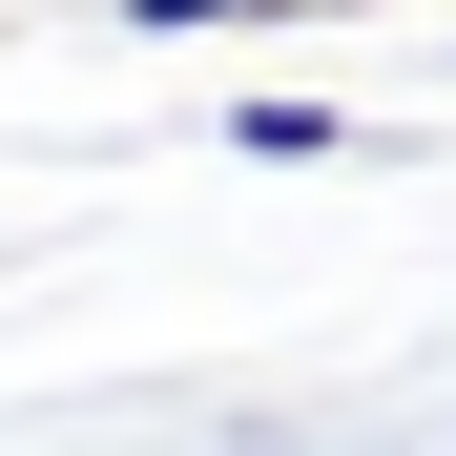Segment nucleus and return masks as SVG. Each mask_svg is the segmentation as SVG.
<instances>
[{
	"label": "nucleus",
	"mask_w": 456,
	"mask_h": 456,
	"mask_svg": "<svg viewBox=\"0 0 456 456\" xmlns=\"http://www.w3.org/2000/svg\"><path fill=\"white\" fill-rule=\"evenodd\" d=\"M125 21H145V42H187V21H249V0H125Z\"/></svg>",
	"instance_id": "1"
}]
</instances>
